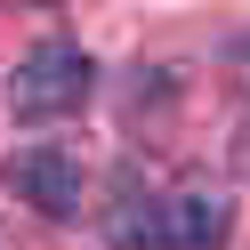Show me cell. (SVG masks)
<instances>
[{
  "mask_svg": "<svg viewBox=\"0 0 250 250\" xmlns=\"http://www.w3.org/2000/svg\"><path fill=\"white\" fill-rule=\"evenodd\" d=\"M89 81H97L89 49L41 41V49H24L17 73H8V113H17V121H65V113L89 105Z\"/></svg>",
  "mask_w": 250,
  "mask_h": 250,
  "instance_id": "cell-1",
  "label": "cell"
},
{
  "mask_svg": "<svg viewBox=\"0 0 250 250\" xmlns=\"http://www.w3.org/2000/svg\"><path fill=\"white\" fill-rule=\"evenodd\" d=\"M8 194H17L24 210L57 218V226H73L81 202H89V186H81V162H73L65 146H24V153H8Z\"/></svg>",
  "mask_w": 250,
  "mask_h": 250,
  "instance_id": "cell-2",
  "label": "cell"
},
{
  "mask_svg": "<svg viewBox=\"0 0 250 250\" xmlns=\"http://www.w3.org/2000/svg\"><path fill=\"white\" fill-rule=\"evenodd\" d=\"M234 234V202L226 186H178V194H162V210H153V250H226Z\"/></svg>",
  "mask_w": 250,
  "mask_h": 250,
  "instance_id": "cell-3",
  "label": "cell"
},
{
  "mask_svg": "<svg viewBox=\"0 0 250 250\" xmlns=\"http://www.w3.org/2000/svg\"><path fill=\"white\" fill-rule=\"evenodd\" d=\"M153 210H162V202L137 194V178H121V194H113V242L121 250H153Z\"/></svg>",
  "mask_w": 250,
  "mask_h": 250,
  "instance_id": "cell-4",
  "label": "cell"
},
{
  "mask_svg": "<svg viewBox=\"0 0 250 250\" xmlns=\"http://www.w3.org/2000/svg\"><path fill=\"white\" fill-rule=\"evenodd\" d=\"M234 81H242V97H250V33L234 41Z\"/></svg>",
  "mask_w": 250,
  "mask_h": 250,
  "instance_id": "cell-5",
  "label": "cell"
},
{
  "mask_svg": "<svg viewBox=\"0 0 250 250\" xmlns=\"http://www.w3.org/2000/svg\"><path fill=\"white\" fill-rule=\"evenodd\" d=\"M0 250H8V234H0Z\"/></svg>",
  "mask_w": 250,
  "mask_h": 250,
  "instance_id": "cell-6",
  "label": "cell"
}]
</instances>
